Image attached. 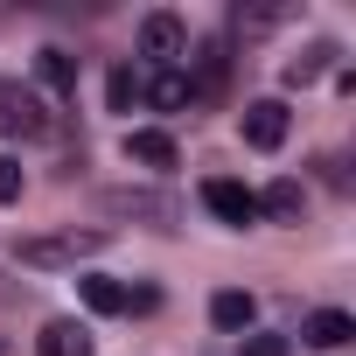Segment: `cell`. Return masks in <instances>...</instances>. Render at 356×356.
I'll return each instance as SVG.
<instances>
[{
  "instance_id": "6da1fadb",
  "label": "cell",
  "mask_w": 356,
  "mask_h": 356,
  "mask_svg": "<svg viewBox=\"0 0 356 356\" xmlns=\"http://www.w3.org/2000/svg\"><path fill=\"white\" fill-rule=\"evenodd\" d=\"M91 252H105V231H56V238H22V266H35V273L77 266V259H91Z\"/></svg>"
},
{
  "instance_id": "7a4b0ae2",
  "label": "cell",
  "mask_w": 356,
  "mask_h": 356,
  "mask_svg": "<svg viewBox=\"0 0 356 356\" xmlns=\"http://www.w3.org/2000/svg\"><path fill=\"white\" fill-rule=\"evenodd\" d=\"M0 133L8 140H42L49 133V105L29 84H15V77H0Z\"/></svg>"
},
{
  "instance_id": "3957f363",
  "label": "cell",
  "mask_w": 356,
  "mask_h": 356,
  "mask_svg": "<svg viewBox=\"0 0 356 356\" xmlns=\"http://www.w3.org/2000/svg\"><path fill=\"white\" fill-rule=\"evenodd\" d=\"M105 210H112V217H140V224H154V231H182V203H175L168 189H112Z\"/></svg>"
},
{
  "instance_id": "277c9868",
  "label": "cell",
  "mask_w": 356,
  "mask_h": 356,
  "mask_svg": "<svg viewBox=\"0 0 356 356\" xmlns=\"http://www.w3.org/2000/svg\"><path fill=\"white\" fill-rule=\"evenodd\" d=\"M140 56L161 63V70H175V63L189 56V29L175 22V15H147V22H140Z\"/></svg>"
},
{
  "instance_id": "5b68a950",
  "label": "cell",
  "mask_w": 356,
  "mask_h": 356,
  "mask_svg": "<svg viewBox=\"0 0 356 356\" xmlns=\"http://www.w3.org/2000/svg\"><path fill=\"white\" fill-rule=\"evenodd\" d=\"M203 203L224 217V224H259V196L245 182H231V175H217V182H203Z\"/></svg>"
},
{
  "instance_id": "8992f818",
  "label": "cell",
  "mask_w": 356,
  "mask_h": 356,
  "mask_svg": "<svg viewBox=\"0 0 356 356\" xmlns=\"http://www.w3.org/2000/svg\"><path fill=\"white\" fill-rule=\"evenodd\" d=\"M286 105L280 98H259V105H245V147H259V154H273L280 140H286Z\"/></svg>"
},
{
  "instance_id": "52a82bcc",
  "label": "cell",
  "mask_w": 356,
  "mask_h": 356,
  "mask_svg": "<svg viewBox=\"0 0 356 356\" xmlns=\"http://www.w3.org/2000/svg\"><path fill=\"white\" fill-rule=\"evenodd\" d=\"M140 98L154 105V112H189L196 98H189V77H182V63H175V70H154L147 84H140Z\"/></svg>"
},
{
  "instance_id": "ba28073f",
  "label": "cell",
  "mask_w": 356,
  "mask_h": 356,
  "mask_svg": "<svg viewBox=\"0 0 356 356\" xmlns=\"http://www.w3.org/2000/svg\"><path fill=\"white\" fill-rule=\"evenodd\" d=\"M210 321H217V328H231V335H252V321H259V300H252L245 286H224V293L210 300Z\"/></svg>"
},
{
  "instance_id": "9c48e42d",
  "label": "cell",
  "mask_w": 356,
  "mask_h": 356,
  "mask_svg": "<svg viewBox=\"0 0 356 356\" xmlns=\"http://www.w3.org/2000/svg\"><path fill=\"white\" fill-rule=\"evenodd\" d=\"M349 335H356V321H349L342 307H321V314L300 321V342H307V349H342Z\"/></svg>"
},
{
  "instance_id": "30bf717a",
  "label": "cell",
  "mask_w": 356,
  "mask_h": 356,
  "mask_svg": "<svg viewBox=\"0 0 356 356\" xmlns=\"http://www.w3.org/2000/svg\"><path fill=\"white\" fill-rule=\"evenodd\" d=\"M35 356H91V328L84 321H49L35 335Z\"/></svg>"
},
{
  "instance_id": "8fae6325",
  "label": "cell",
  "mask_w": 356,
  "mask_h": 356,
  "mask_svg": "<svg viewBox=\"0 0 356 356\" xmlns=\"http://www.w3.org/2000/svg\"><path fill=\"white\" fill-rule=\"evenodd\" d=\"M126 154H133L140 168H175V133H161V126H140V133H126Z\"/></svg>"
},
{
  "instance_id": "7c38bea8",
  "label": "cell",
  "mask_w": 356,
  "mask_h": 356,
  "mask_svg": "<svg viewBox=\"0 0 356 356\" xmlns=\"http://www.w3.org/2000/svg\"><path fill=\"white\" fill-rule=\"evenodd\" d=\"M300 210H307L300 182H273V189L259 196V217H273V224H300Z\"/></svg>"
},
{
  "instance_id": "4fadbf2b",
  "label": "cell",
  "mask_w": 356,
  "mask_h": 356,
  "mask_svg": "<svg viewBox=\"0 0 356 356\" xmlns=\"http://www.w3.org/2000/svg\"><path fill=\"white\" fill-rule=\"evenodd\" d=\"M35 77H42L49 91H77V56H63V49H42V56H35Z\"/></svg>"
},
{
  "instance_id": "5bb4252c",
  "label": "cell",
  "mask_w": 356,
  "mask_h": 356,
  "mask_svg": "<svg viewBox=\"0 0 356 356\" xmlns=\"http://www.w3.org/2000/svg\"><path fill=\"white\" fill-rule=\"evenodd\" d=\"M328 63H335V42H314L307 56H293V63H286V84H314Z\"/></svg>"
},
{
  "instance_id": "9a60e30c",
  "label": "cell",
  "mask_w": 356,
  "mask_h": 356,
  "mask_svg": "<svg viewBox=\"0 0 356 356\" xmlns=\"http://www.w3.org/2000/svg\"><path fill=\"white\" fill-rule=\"evenodd\" d=\"M84 307L91 314H126V286L119 280H84Z\"/></svg>"
},
{
  "instance_id": "2e32d148",
  "label": "cell",
  "mask_w": 356,
  "mask_h": 356,
  "mask_svg": "<svg viewBox=\"0 0 356 356\" xmlns=\"http://www.w3.org/2000/svg\"><path fill=\"white\" fill-rule=\"evenodd\" d=\"M280 22H286V8H238V15H231L238 35H266V29H280Z\"/></svg>"
},
{
  "instance_id": "e0dca14e",
  "label": "cell",
  "mask_w": 356,
  "mask_h": 356,
  "mask_svg": "<svg viewBox=\"0 0 356 356\" xmlns=\"http://www.w3.org/2000/svg\"><path fill=\"white\" fill-rule=\"evenodd\" d=\"M133 98H140V77L119 63V70H112V112H133Z\"/></svg>"
},
{
  "instance_id": "ac0fdd59",
  "label": "cell",
  "mask_w": 356,
  "mask_h": 356,
  "mask_svg": "<svg viewBox=\"0 0 356 356\" xmlns=\"http://www.w3.org/2000/svg\"><path fill=\"white\" fill-rule=\"evenodd\" d=\"M0 203H22V161L0 154Z\"/></svg>"
},
{
  "instance_id": "d6986e66",
  "label": "cell",
  "mask_w": 356,
  "mask_h": 356,
  "mask_svg": "<svg viewBox=\"0 0 356 356\" xmlns=\"http://www.w3.org/2000/svg\"><path fill=\"white\" fill-rule=\"evenodd\" d=\"M245 356H293L286 335H245Z\"/></svg>"
}]
</instances>
